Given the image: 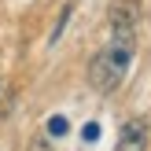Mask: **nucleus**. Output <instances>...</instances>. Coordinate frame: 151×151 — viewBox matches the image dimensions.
<instances>
[{"label":"nucleus","mask_w":151,"mask_h":151,"mask_svg":"<svg viewBox=\"0 0 151 151\" xmlns=\"http://www.w3.org/2000/svg\"><path fill=\"white\" fill-rule=\"evenodd\" d=\"M48 133H52V137H63V133H66V118H52V122H48Z\"/></svg>","instance_id":"20e7f679"},{"label":"nucleus","mask_w":151,"mask_h":151,"mask_svg":"<svg viewBox=\"0 0 151 151\" xmlns=\"http://www.w3.org/2000/svg\"><path fill=\"white\" fill-rule=\"evenodd\" d=\"M107 19H111V29H137V19H140V0H114Z\"/></svg>","instance_id":"7ed1b4c3"},{"label":"nucleus","mask_w":151,"mask_h":151,"mask_svg":"<svg viewBox=\"0 0 151 151\" xmlns=\"http://www.w3.org/2000/svg\"><path fill=\"white\" fill-rule=\"evenodd\" d=\"M96 137H100V125L88 122V125H85V140H96Z\"/></svg>","instance_id":"39448f33"},{"label":"nucleus","mask_w":151,"mask_h":151,"mask_svg":"<svg viewBox=\"0 0 151 151\" xmlns=\"http://www.w3.org/2000/svg\"><path fill=\"white\" fill-rule=\"evenodd\" d=\"M111 33H114V41L103 52H96L92 63H88V85H92L96 92H114V88L122 85L125 70H129V63H133V48H137L133 29H111Z\"/></svg>","instance_id":"f257e3e1"},{"label":"nucleus","mask_w":151,"mask_h":151,"mask_svg":"<svg viewBox=\"0 0 151 151\" xmlns=\"http://www.w3.org/2000/svg\"><path fill=\"white\" fill-rule=\"evenodd\" d=\"M114 151H147V122L144 118H129L122 125Z\"/></svg>","instance_id":"f03ea898"}]
</instances>
